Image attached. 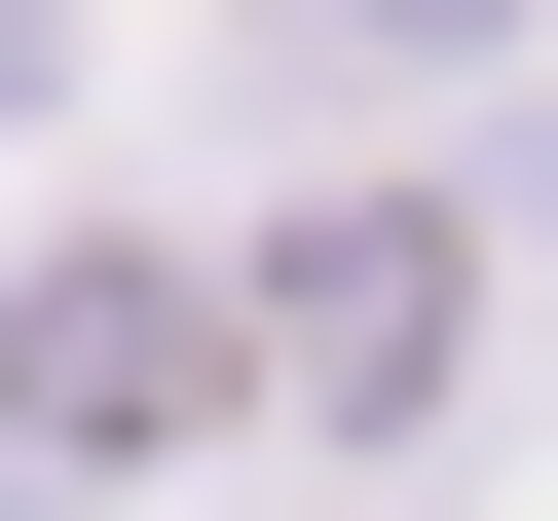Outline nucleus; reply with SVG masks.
<instances>
[{"label": "nucleus", "mask_w": 558, "mask_h": 521, "mask_svg": "<svg viewBox=\"0 0 558 521\" xmlns=\"http://www.w3.org/2000/svg\"><path fill=\"white\" fill-rule=\"evenodd\" d=\"M299 373H336V410L447 373V223H336V260H299Z\"/></svg>", "instance_id": "obj_2"}, {"label": "nucleus", "mask_w": 558, "mask_h": 521, "mask_svg": "<svg viewBox=\"0 0 558 521\" xmlns=\"http://www.w3.org/2000/svg\"><path fill=\"white\" fill-rule=\"evenodd\" d=\"M0 410H75V447H186V410H223V299H186V260H75V299L0 336Z\"/></svg>", "instance_id": "obj_1"}, {"label": "nucleus", "mask_w": 558, "mask_h": 521, "mask_svg": "<svg viewBox=\"0 0 558 521\" xmlns=\"http://www.w3.org/2000/svg\"><path fill=\"white\" fill-rule=\"evenodd\" d=\"M336 38H484V0H336Z\"/></svg>", "instance_id": "obj_3"}]
</instances>
